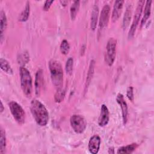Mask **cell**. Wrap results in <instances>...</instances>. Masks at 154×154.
I'll return each mask as SVG.
<instances>
[{
    "label": "cell",
    "mask_w": 154,
    "mask_h": 154,
    "mask_svg": "<svg viewBox=\"0 0 154 154\" xmlns=\"http://www.w3.org/2000/svg\"><path fill=\"white\" fill-rule=\"evenodd\" d=\"M30 109L36 123L41 126H46L49 121V113L45 106L39 100L33 99L30 104Z\"/></svg>",
    "instance_id": "6da1fadb"
},
{
    "label": "cell",
    "mask_w": 154,
    "mask_h": 154,
    "mask_svg": "<svg viewBox=\"0 0 154 154\" xmlns=\"http://www.w3.org/2000/svg\"><path fill=\"white\" fill-rule=\"evenodd\" d=\"M49 69L52 84L57 88H62L63 81V70L61 63L55 60H51L49 62Z\"/></svg>",
    "instance_id": "7a4b0ae2"
},
{
    "label": "cell",
    "mask_w": 154,
    "mask_h": 154,
    "mask_svg": "<svg viewBox=\"0 0 154 154\" xmlns=\"http://www.w3.org/2000/svg\"><path fill=\"white\" fill-rule=\"evenodd\" d=\"M20 78L22 90L25 96L30 97L32 91V78L29 70L24 67H20Z\"/></svg>",
    "instance_id": "3957f363"
},
{
    "label": "cell",
    "mask_w": 154,
    "mask_h": 154,
    "mask_svg": "<svg viewBox=\"0 0 154 154\" xmlns=\"http://www.w3.org/2000/svg\"><path fill=\"white\" fill-rule=\"evenodd\" d=\"M8 106L13 118L17 123L23 124L25 120V112L22 107L15 101H11L8 103Z\"/></svg>",
    "instance_id": "277c9868"
},
{
    "label": "cell",
    "mask_w": 154,
    "mask_h": 154,
    "mask_svg": "<svg viewBox=\"0 0 154 154\" xmlns=\"http://www.w3.org/2000/svg\"><path fill=\"white\" fill-rule=\"evenodd\" d=\"M116 45L117 41L114 38H110L107 42L105 60L109 66H112L114 62L116 54Z\"/></svg>",
    "instance_id": "5b68a950"
},
{
    "label": "cell",
    "mask_w": 154,
    "mask_h": 154,
    "mask_svg": "<svg viewBox=\"0 0 154 154\" xmlns=\"http://www.w3.org/2000/svg\"><path fill=\"white\" fill-rule=\"evenodd\" d=\"M70 122L72 129L77 134H82L87 126V122L85 119L81 115L74 114L72 116Z\"/></svg>",
    "instance_id": "8992f818"
},
{
    "label": "cell",
    "mask_w": 154,
    "mask_h": 154,
    "mask_svg": "<svg viewBox=\"0 0 154 154\" xmlns=\"http://www.w3.org/2000/svg\"><path fill=\"white\" fill-rule=\"evenodd\" d=\"M144 2H145L144 1H139L138 2V4L135 12V15L132 21V23L131 25V26L130 28V29L128 33V38L129 39L132 38L134 35V34L135 32L137 27L139 23V20L142 13V10H143Z\"/></svg>",
    "instance_id": "52a82bcc"
},
{
    "label": "cell",
    "mask_w": 154,
    "mask_h": 154,
    "mask_svg": "<svg viewBox=\"0 0 154 154\" xmlns=\"http://www.w3.org/2000/svg\"><path fill=\"white\" fill-rule=\"evenodd\" d=\"M110 13V7L108 5H105L102 8L100 13L99 23V31H100L104 29L108 25Z\"/></svg>",
    "instance_id": "ba28073f"
},
{
    "label": "cell",
    "mask_w": 154,
    "mask_h": 154,
    "mask_svg": "<svg viewBox=\"0 0 154 154\" xmlns=\"http://www.w3.org/2000/svg\"><path fill=\"white\" fill-rule=\"evenodd\" d=\"M116 100L117 103L119 104L122 114V118H123V122L124 125H126L128 121V105L125 100L124 96L122 94L119 93L116 97Z\"/></svg>",
    "instance_id": "9c48e42d"
},
{
    "label": "cell",
    "mask_w": 154,
    "mask_h": 154,
    "mask_svg": "<svg viewBox=\"0 0 154 154\" xmlns=\"http://www.w3.org/2000/svg\"><path fill=\"white\" fill-rule=\"evenodd\" d=\"M100 145V138L99 135H95L92 136L88 142V150L92 154H96L98 153Z\"/></svg>",
    "instance_id": "30bf717a"
},
{
    "label": "cell",
    "mask_w": 154,
    "mask_h": 154,
    "mask_svg": "<svg viewBox=\"0 0 154 154\" xmlns=\"http://www.w3.org/2000/svg\"><path fill=\"white\" fill-rule=\"evenodd\" d=\"M109 122V111L107 106L103 104L101 106L100 113L98 119V124L100 126H106Z\"/></svg>",
    "instance_id": "8fae6325"
},
{
    "label": "cell",
    "mask_w": 154,
    "mask_h": 154,
    "mask_svg": "<svg viewBox=\"0 0 154 154\" xmlns=\"http://www.w3.org/2000/svg\"><path fill=\"white\" fill-rule=\"evenodd\" d=\"M124 4V1L123 0H119L116 1L114 2V5L113 7V10L112 12V22L117 21L119 18L120 17L122 11L123 9V6Z\"/></svg>",
    "instance_id": "7c38bea8"
},
{
    "label": "cell",
    "mask_w": 154,
    "mask_h": 154,
    "mask_svg": "<svg viewBox=\"0 0 154 154\" xmlns=\"http://www.w3.org/2000/svg\"><path fill=\"white\" fill-rule=\"evenodd\" d=\"M43 71L42 69H39L36 72L35 79V91L37 96H39L40 94L41 89L43 84Z\"/></svg>",
    "instance_id": "4fadbf2b"
},
{
    "label": "cell",
    "mask_w": 154,
    "mask_h": 154,
    "mask_svg": "<svg viewBox=\"0 0 154 154\" xmlns=\"http://www.w3.org/2000/svg\"><path fill=\"white\" fill-rule=\"evenodd\" d=\"M152 1H147L146 2L144 10V14L143 18L141 19V26H143L144 25L146 24L147 20L150 17V11H151V5H152Z\"/></svg>",
    "instance_id": "5bb4252c"
},
{
    "label": "cell",
    "mask_w": 154,
    "mask_h": 154,
    "mask_svg": "<svg viewBox=\"0 0 154 154\" xmlns=\"http://www.w3.org/2000/svg\"><path fill=\"white\" fill-rule=\"evenodd\" d=\"M132 6L129 5L125 11L124 17L123 19V23H122V26L123 29H126L128 27L129 25V23L131 21V14H132Z\"/></svg>",
    "instance_id": "9a60e30c"
},
{
    "label": "cell",
    "mask_w": 154,
    "mask_h": 154,
    "mask_svg": "<svg viewBox=\"0 0 154 154\" xmlns=\"http://www.w3.org/2000/svg\"><path fill=\"white\" fill-rule=\"evenodd\" d=\"M7 17L5 15V13L4 12L3 10L1 11L0 14V37H1V42L3 39L4 36V32L7 28Z\"/></svg>",
    "instance_id": "2e32d148"
},
{
    "label": "cell",
    "mask_w": 154,
    "mask_h": 154,
    "mask_svg": "<svg viewBox=\"0 0 154 154\" xmlns=\"http://www.w3.org/2000/svg\"><path fill=\"white\" fill-rule=\"evenodd\" d=\"M98 14H99V8L97 5H95L93 8V10L91 12V16L90 26L92 30H94L96 28L97 19H98Z\"/></svg>",
    "instance_id": "e0dca14e"
},
{
    "label": "cell",
    "mask_w": 154,
    "mask_h": 154,
    "mask_svg": "<svg viewBox=\"0 0 154 154\" xmlns=\"http://www.w3.org/2000/svg\"><path fill=\"white\" fill-rule=\"evenodd\" d=\"M138 147L137 143H132L125 146H122L117 150V153H131Z\"/></svg>",
    "instance_id": "ac0fdd59"
},
{
    "label": "cell",
    "mask_w": 154,
    "mask_h": 154,
    "mask_svg": "<svg viewBox=\"0 0 154 154\" xmlns=\"http://www.w3.org/2000/svg\"><path fill=\"white\" fill-rule=\"evenodd\" d=\"M80 6V1H74L71 5L70 7V17L72 20H75L76 17V15L78 13L79 8Z\"/></svg>",
    "instance_id": "d6986e66"
},
{
    "label": "cell",
    "mask_w": 154,
    "mask_h": 154,
    "mask_svg": "<svg viewBox=\"0 0 154 154\" xmlns=\"http://www.w3.org/2000/svg\"><path fill=\"white\" fill-rule=\"evenodd\" d=\"M0 66H1V69L6 73L8 75L13 74L12 68L10 64H9V63L5 59H4L2 58L0 59Z\"/></svg>",
    "instance_id": "ffe728a7"
},
{
    "label": "cell",
    "mask_w": 154,
    "mask_h": 154,
    "mask_svg": "<svg viewBox=\"0 0 154 154\" xmlns=\"http://www.w3.org/2000/svg\"><path fill=\"white\" fill-rule=\"evenodd\" d=\"M29 11H30L29 2V1H27L25 9L22 11V12L20 13V14L19 16V21H20V22L26 21L28 20L29 15Z\"/></svg>",
    "instance_id": "44dd1931"
},
{
    "label": "cell",
    "mask_w": 154,
    "mask_h": 154,
    "mask_svg": "<svg viewBox=\"0 0 154 154\" xmlns=\"http://www.w3.org/2000/svg\"><path fill=\"white\" fill-rule=\"evenodd\" d=\"M0 134V153L2 154L5 152L6 148V136L5 132L2 128H1Z\"/></svg>",
    "instance_id": "7402d4cb"
},
{
    "label": "cell",
    "mask_w": 154,
    "mask_h": 154,
    "mask_svg": "<svg viewBox=\"0 0 154 154\" xmlns=\"http://www.w3.org/2000/svg\"><path fill=\"white\" fill-rule=\"evenodd\" d=\"M94 60H91L90 61V66H89V69H88V72L87 73V79H86V84H85V88H87L88 87V86L89 85V84L91 80L92 76L93 75V73H94Z\"/></svg>",
    "instance_id": "603a6c76"
},
{
    "label": "cell",
    "mask_w": 154,
    "mask_h": 154,
    "mask_svg": "<svg viewBox=\"0 0 154 154\" xmlns=\"http://www.w3.org/2000/svg\"><path fill=\"white\" fill-rule=\"evenodd\" d=\"M65 90L62 88L57 89L54 96V99L56 102H61L63 100L65 96Z\"/></svg>",
    "instance_id": "cb8c5ba5"
},
{
    "label": "cell",
    "mask_w": 154,
    "mask_h": 154,
    "mask_svg": "<svg viewBox=\"0 0 154 154\" xmlns=\"http://www.w3.org/2000/svg\"><path fill=\"white\" fill-rule=\"evenodd\" d=\"M70 50V45L66 40H63L60 45L61 52L64 55H67Z\"/></svg>",
    "instance_id": "d4e9b609"
},
{
    "label": "cell",
    "mask_w": 154,
    "mask_h": 154,
    "mask_svg": "<svg viewBox=\"0 0 154 154\" xmlns=\"http://www.w3.org/2000/svg\"><path fill=\"white\" fill-rule=\"evenodd\" d=\"M73 60L72 57H69L66 64V73L69 75H71L73 71Z\"/></svg>",
    "instance_id": "484cf974"
},
{
    "label": "cell",
    "mask_w": 154,
    "mask_h": 154,
    "mask_svg": "<svg viewBox=\"0 0 154 154\" xmlns=\"http://www.w3.org/2000/svg\"><path fill=\"white\" fill-rule=\"evenodd\" d=\"M126 96L130 100L131 102L134 101V90L133 87L132 86H130L127 89V92H126Z\"/></svg>",
    "instance_id": "4316f807"
},
{
    "label": "cell",
    "mask_w": 154,
    "mask_h": 154,
    "mask_svg": "<svg viewBox=\"0 0 154 154\" xmlns=\"http://www.w3.org/2000/svg\"><path fill=\"white\" fill-rule=\"evenodd\" d=\"M53 2H54L53 0H51V1L47 0V1H46L45 4H44V5H43V10L45 11H48Z\"/></svg>",
    "instance_id": "83f0119b"
},
{
    "label": "cell",
    "mask_w": 154,
    "mask_h": 154,
    "mask_svg": "<svg viewBox=\"0 0 154 154\" xmlns=\"http://www.w3.org/2000/svg\"><path fill=\"white\" fill-rule=\"evenodd\" d=\"M60 3L63 6H66V5L68 3L67 1H60Z\"/></svg>",
    "instance_id": "f1b7e54d"
},
{
    "label": "cell",
    "mask_w": 154,
    "mask_h": 154,
    "mask_svg": "<svg viewBox=\"0 0 154 154\" xmlns=\"http://www.w3.org/2000/svg\"><path fill=\"white\" fill-rule=\"evenodd\" d=\"M108 153H114V149L112 147H110L108 149Z\"/></svg>",
    "instance_id": "f546056e"
},
{
    "label": "cell",
    "mask_w": 154,
    "mask_h": 154,
    "mask_svg": "<svg viewBox=\"0 0 154 154\" xmlns=\"http://www.w3.org/2000/svg\"><path fill=\"white\" fill-rule=\"evenodd\" d=\"M4 110V106H3V104H2V102H1V113H2Z\"/></svg>",
    "instance_id": "4dcf8cb0"
}]
</instances>
